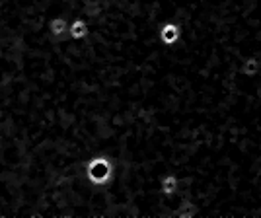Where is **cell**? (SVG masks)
I'll use <instances>...</instances> for the list:
<instances>
[{
	"mask_svg": "<svg viewBox=\"0 0 261 218\" xmlns=\"http://www.w3.org/2000/svg\"><path fill=\"white\" fill-rule=\"evenodd\" d=\"M57 14L96 28L103 0H0V205L43 197L78 152L88 115L82 41L47 30Z\"/></svg>",
	"mask_w": 261,
	"mask_h": 218,
	"instance_id": "obj_1",
	"label": "cell"
},
{
	"mask_svg": "<svg viewBox=\"0 0 261 218\" xmlns=\"http://www.w3.org/2000/svg\"><path fill=\"white\" fill-rule=\"evenodd\" d=\"M84 172H86V179L90 181V185H94L96 189H106L113 179L115 168L108 154H96L86 162Z\"/></svg>",
	"mask_w": 261,
	"mask_h": 218,
	"instance_id": "obj_2",
	"label": "cell"
},
{
	"mask_svg": "<svg viewBox=\"0 0 261 218\" xmlns=\"http://www.w3.org/2000/svg\"><path fill=\"white\" fill-rule=\"evenodd\" d=\"M181 35H184V30L174 20H166L164 23H160V28L156 32V37H158V41L164 47H175V45L181 41Z\"/></svg>",
	"mask_w": 261,
	"mask_h": 218,
	"instance_id": "obj_3",
	"label": "cell"
},
{
	"mask_svg": "<svg viewBox=\"0 0 261 218\" xmlns=\"http://www.w3.org/2000/svg\"><path fill=\"white\" fill-rule=\"evenodd\" d=\"M261 72V59L255 54H246L238 63V74H242L248 80H253L255 76H259Z\"/></svg>",
	"mask_w": 261,
	"mask_h": 218,
	"instance_id": "obj_4",
	"label": "cell"
},
{
	"mask_svg": "<svg viewBox=\"0 0 261 218\" xmlns=\"http://www.w3.org/2000/svg\"><path fill=\"white\" fill-rule=\"evenodd\" d=\"M158 189L164 197L168 199H174L179 191V177L174 174V172H166V174L158 179Z\"/></svg>",
	"mask_w": 261,
	"mask_h": 218,
	"instance_id": "obj_5",
	"label": "cell"
},
{
	"mask_svg": "<svg viewBox=\"0 0 261 218\" xmlns=\"http://www.w3.org/2000/svg\"><path fill=\"white\" fill-rule=\"evenodd\" d=\"M88 35H90V23L86 18H80V16L72 18L68 23V37L72 41H84L88 39Z\"/></svg>",
	"mask_w": 261,
	"mask_h": 218,
	"instance_id": "obj_6",
	"label": "cell"
},
{
	"mask_svg": "<svg viewBox=\"0 0 261 218\" xmlns=\"http://www.w3.org/2000/svg\"><path fill=\"white\" fill-rule=\"evenodd\" d=\"M68 23H70V20H68L66 16L57 14L53 18H49L47 30H49V33H51L53 37H57V39H66V37H68Z\"/></svg>",
	"mask_w": 261,
	"mask_h": 218,
	"instance_id": "obj_7",
	"label": "cell"
},
{
	"mask_svg": "<svg viewBox=\"0 0 261 218\" xmlns=\"http://www.w3.org/2000/svg\"><path fill=\"white\" fill-rule=\"evenodd\" d=\"M175 216L179 218H195L199 216V205L189 197H177L175 205Z\"/></svg>",
	"mask_w": 261,
	"mask_h": 218,
	"instance_id": "obj_8",
	"label": "cell"
},
{
	"mask_svg": "<svg viewBox=\"0 0 261 218\" xmlns=\"http://www.w3.org/2000/svg\"><path fill=\"white\" fill-rule=\"evenodd\" d=\"M106 189H108V187H106ZM108 197H109V193H108ZM109 205H111V208H113V214H115V216H129V214H123V212H119L117 208L113 207L111 199H109ZM172 212H174V203H172V199H168V207H166V210L160 212V214H156L154 218H170L172 216ZM139 216H146V214H139Z\"/></svg>",
	"mask_w": 261,
	"mask_h": 218,
	"instance_id": "obj_9",
	"label": "cell"
}]
</instances>
